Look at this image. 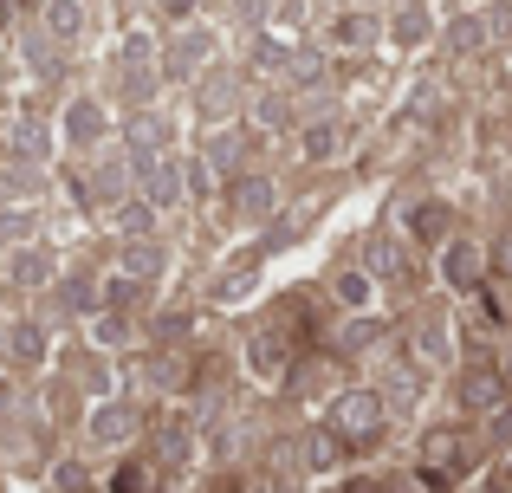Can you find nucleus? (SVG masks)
<instances>
[{"instance_id": "obj_1", "label": "nucleus", "mask_w": 512, "mask_h": 493, "mask_svg": "<svg viewBox=\"0 0 512 493\" xmlns=\"http://www.w3.org/2000/svg\"><path fill=\"white\" fill-rule=\"evenodd\" d=\"M130 189H137V176H130L124 156H98V163L85 156V169H78V182H72V195H78V208H85V215H111Z\"/></svg>"}, {"instance_id": "obj_2", "label": "nucleus", "mask_w": 512, "mask_h": 493, "mask_svg": "<svg viewBox=\"0 0 512 493\" xmlns=\"http://www.w3.org/2000/svg\"><path fill=\"white\" fill-rule=\"evenodd\" d=\"M383 422H389V409H383V396H376V390H344L338 403H331L325 429L338 435L344 448H370L376 435H383Z\"/></svg>"}, {"instance_id": "obj_3", "label": "nucleus", "mask_w": 512, "mask_h": 493, "mask_svg": "<svg viewBox=\"0 0 512 493\" xmlns=\"http://www.w3.org/2000/svg\"><path fill=\"white\" fill-rule=\"evenodd\" d=\"M188 85H195V117L201 124H227V117L247 111V78H240L234 65H201Z\"/></svg>"}, {"instance_id": "obj_4", "label": "nucleus", "mask_w": 512, "mask_h": 493, "mask_svg": "<svg viewBox=\"0 0 512 493\" xmlns=\"http://www.w3.org/2000/svg\"><path fill=\"white\" fill-rule=\"evenodd\" d=\"M137 435H143V409H137V403H124V396H98V409L85 416V442H91V455H124Z\"/></svg>"}, {"instance_id": "obj_5", "label": "nucleus", "mask_w": 512, "mask_h": 493, "mask_svg": "<svg viewBox=\"0 0 512 493\" xmlns=\"http://www.w3.org/2000/svg\"><path fill=\"white\" fill-rule=\"evenodd\" d=\"M201 65H214V33L208 26H175L169 46L156 52V78H163V85H188Z\"/></svg>"}, {"instance_id": "obj_6", "label": "nucleus", "mask_w": 512, "mask_h": 493, "mask_svg": "<svg viewBox=\"0 0 512 493\" xmlns=\"http://www.w3.org/2000/svg\"><path fill=\"white\" fill-rule=\"evenodd\" d=\"M156 85H163V78H156V39L150 33H130L124 46H117V91L143 111V104L156 98Z\"/></svg>"}, {"instance_id": "obj_7", "label": "nucleus", "mask_w": 512, "mask_h": 493, "mask_svg": "<svg viewBox=\"0 0 512 493\" xmlns=\"http://www.w3.org/2000/svg\"><path fill=\"white\" fill-rule=\"evenodd\" d=\"M52 130H59L65 150L91 156V150H104V137H111V111H104V98H72V104H65V117H59Z\"/></svg>"}, {"instance_id": "obj_8", "label": "nucleus", "mask_w": 512, "mask_h": 493, "mask_svg": "<svg viewBox=\"0 0 512 493\" xmlns=\"http://www.w3.org/2000/svg\"><path fill=\"white\" fill-rule=\"evenodd\" d=\"M247 377H260V383H279L292 370V338L279 325H260V331H247Z\"/></svg>"}, {"instance_id": "obj_9", "label": "nucleus", "mask_w": 512, "mask_h": 493, "mask_svg": "<svg viewBox=\"0 0 512 493\" xmlns=\"http://www.w3.org/2000/svg\"><path fill=\"white\" fill-rule=\"evenodd\" d=\"M441 286L448 292H480L487 286V247H474L467 234H454V241L441 247Z\"/></svg>"}, {"instance_id": "obj_10", "label": "nucleus", "mask_w": 512, "mask_h": 493, "mask_svg": "<svg viewBox=\"0 0 512 493\" xmlns=\"http://www.w3.org/2000/svg\"><path fill=\"white\" fill-rule=\"evenodd\" d=\"M506 370H493V364H461V377H454V396H461V409H500L506 403Z\"/></svg>"}, {"instance_id": "obj_11", "label": "nucleus", "mask_w": 512, "mask_h": 493, "mask_svg": "<svg viewBox=\"0 0 512 493\" xmlns=\"http://www.w3.org/2000/svg\"><path fill=\"white\" fill-rule=\"evenodd\" d=\"M428 33H435V20H428L422 0H396V7H389L383 39H389L396 52H422V46H428Z\"/></svg>"}, {"instance_id": "obj_12", "label": "nucleus", "mask_w": 512, "mask_h": 493, "mask_svg": "<svg viewBox=\"0 0 512 493\" xmlns=\"http://www.w3.org/2000/svg\"><path fill=\"white\" fill-rule=\"evenodd\" d=\"M163 143H169V124L156 111H137V117H130V130H124V163H130V176H137V169H150L156 156H163Z\"/></svg>"}, {"instance_id": "obj_13", "label": "nucleus", "mask_w": 512, "mask_h": 493, "mask_svg": "<svg viewBox=\"0 0 512 493\" xmlns=\"http://www.w3.org/2000/svg\"><path fill=\"white\" fill-rule=\"evenodd\" d=\"M46 351H52V338H46V325H39V318H13V325L0 331V357H7V364H20V370L46 364Z\"/></svg>"}, {"instance_id": "obj_14", "label": "nucleus", "mask_w": 512, "mask_h": 493, "mask_svg": "<svg viewBox=\"0 0 512 493\" xmlns=\"http://www.w3.org/2000/svg\"><path fill=\"white\" fill-rule=\"evenodd\" d=\"M7 273H13V286H20V292H46L52 279H59V260H52L46 241H26V247H13Z\"/></svg>"}, {"instance_id": "obj_15", "label": "nucleus", "mask_w": 512, "mask_h": 493, "mask_svg": "<svg viewBox=\"0 0 512 493\" xmlns=\"http://www.w3.org/2000/svg\"><path fill=\"white\" fill-rule=\"evenodd\" d=\"M195 455H201V448H195V429H188V422H163V429L150 435V461H156L163 474L195 468Z\"/></svg>"}, {"instance_id": "obj_16", "label": "nucleus", "mask_w": 512, "mask_h": 493, "mask_svg": "<svg viewBox=\"0 0 512 493\" xmlns=\"http://www.w3.org/2000/svg\"><path fill=\"white\" fill-rule=\"evenodd\" d=\"M350 150V130L338 117H318V124H299V163H338Z\"/></svg>"}, {"instance_id": "obj_17", "label": "nucleus", "mask_w": 512, "mask_h": 493, "mask_svg": "<svg viewBox=\"0 0 512 493\" xmlns=\"http://www.w3.org/2000/svg\"><path fill=\"white\" fill-rule=\"evenodd\" d=\"M137 189H143V202H150L156 215H169L175 202H188V195H182V169H175V156H156L150 169H137Z\"/></svg>"}, {"instance_id": "obj_18", "label": "nucleus", "mask_w": 512, "mask_h": 493, "mask_svg": "<svg viewBox=\"0 0 512 493\" xmlns=\"http://www.w3.org/2000/svg\"><path fill=\"white\" fill-rule=\"evenodd\" d=\"M20 52H26V65H33V78L39 85H59V72H65V46L46 33V26H26V39H20Z\"/></svg>"}, {"instance_id": "obj_19", "label": "nucleus", "mask_w": 512, "mask_h": 493, "mask_svg": "<svg viewBox=\"0 0 512 493\" xmlns=\"http://www.w3.org/2000/svg\"><path fill=\"white\" fill-rule=\"evenodd\" d=\"M234 215L240 221H273L279 215V182L273 176H240L234 182Z\"/></svg>"}, {"instance_id": "obj_20", "label": "nucleus", "mask_w": 512, "mask_h": 493, "mask_svg": "<svg viewBox=\"0 0 512 493\" xmlns=\"http://www.w3.org/2000/svg\"><path fill=\"white\" fill-rule=\"evenodd\" d=\"M85 331H91L98 351H130V344H137V325H130L124 312H111V305H98V312L85 318Z\"/></svg>"}, {"instance_id": "obj_21", "label": "nucleus", "mask_w": 512, "mask_h": 493, "mask_svg": "<svg viewBox=\"0 0 512 493\" xmlns=\"http://www.w3.org/2000/svg\"><path fill=\"white\" fill-rule=\"evenodd\" d=\"M130 377L143 383V390H182L188 383V364L182 357H169V351H150V357H137V370Z\"/></svg>"}, {"instance_id": "obj_22", "label": "nucleus", "mask_w": 512, "mask_h": 493, "mask_svg": "<svg viewBox=\"0 0 512 493\" xmlns=\"http://www.w3.org/2000/svg\"><path fill=\"white\" fill-rule=\"evenodd\" d=\"M331 299H338L344 312H370L376 305V279L363 273V266H338V273H331Z\"/></svg>"}, {"instance_id": "obj_23", "label": "nucleus", "mask_w": 512, "mask_h": 493, "mask_svg": "<svg viewBox=\"0 0 512 493\" xmlns=\"http://www.w3.org/2000/svg\"><path fill=\"white\" fill-rule=\"evenodd\" d=\"M124 273L130 279H143V286H156V279L169 273V253H163V241H124Z\"/></svg>"}, {"instance_id": "obj_24", "label": "nucleus", "mask_w": 512, "mask_h": 493, "mask_svg": "<svg viewBox=\"0 0 512 493\" xmlns=\"http://www.w3.org/2000/svg\"><path fill=\"white\" fill-rule=\"evenodd\" d=\"M39 26H46L59 46H78V39H85V7H78V0H46Z\"/></svg>"}, {"instance_id": "obj_25", "label": "nucleus", "mask_w": 512, "mask_h": 493, "mask_svg": "<svg viewBox=\"0 0 512 493\" xmlns=\"http://www.w3.org/2000/svg\"><path fill=\"white\" fill-rule=\"evenodd\" d=\"M39 234H46V221H39L33 202L0 208V247H26V241H39Z\"/></svg>"}, {"instance_id": "obj_26", "label": "nucleus", "mask_w": 512, "mask_h": 493, "mask_svg": "<svg viewBox=\"0 0 512 493\" xmlns=\"http://www.w3.org/2000/svg\"><path fill=\"white\" fill-rule=\"evenodd\" d=\"M39 189H46L39 163H7V169H0V208H13V202H39Z\"/></svg>"}, {"instance_id": "obj_27", "label": "nucleus", "mask_w": 512, "mask_h": 493, "mask_svg": "<svg viewBox=\"0 0 512 493\" xmlns=\"http://www.w3.org/2000/svg\"><path fill=\"white\" fill-rule=\"evenodd\" d=\"M52 143H59V137H52L46 117H20V124H13V150H20V163H46Z\"/></svg>"}, {"instance_id": "obj_28", "label": "nucleus", "mask_w": 512, "mask_h": 493, "mask_svg": "<svg viewBox=\"0 0 512 493\" xmlns=\"http://www.w3.org/2000/svg\"><path fill=\"white\" fill-rule=\"evenodd\" d=\"M111 221H117V234H124V241H150V234H156V208L137 202V195H124V202L111 208Z\"/></svg>"}, {"instance_id": "obj_29", "label": "nucleus", "mask_w": 512, "mask_h": 493, "mask_svg": "<svg viewBox=\"0 0 512 493\" xmlns=\"http://www.w3.org/2000/svg\"><path fill=\"white\" fill-rule=\"evenodd\" d=\"M448 52H454V59L487 52V26H480V13H454V20H448Z\"/></svg>"}, {"instance_id": "obj_30", "label": "nucleus", "mask_w": 512, "mask_h": 493, "mask_svg": "<svg viewBox=\"0 0 512 493\" xmlns=\"http://www.w3.org/2000/svg\"><path fill=\"white\" fill-rule=\"evenodd\" d=\"M253 279H260V260H234L221 279H214V299H221V305H240L253 292Z\"/></svg>"}, {"instance_id": "obj_31", "label": "nucleus", "mask_w": 512, "mask_h": 493, "mask_svg": "<svg viewBox=\"0 0 512 493\" xmlns=\"http://www.w3.org/2000/svg\"><path fill=\"white\" fill-rule=\"evenodd\" d=\"M396 266H402V241H396V234H370V241H363V273H370V279L396 273Z\"/></svg>"}, {"instance_id": "obj_32", "label": "nucleus", "mask_w": 512, "mask_h": 493, "mask_svg": "<svg viewBox=\"0 0 512 493\" xmlns=\"http://www.w3.org/2000/svg\"><path fill=\"white\" fill-rule=\"evenodd\" d=\"M331 46H350V52L376 46V20H370V13H338V26H331Z\"/></svg>"}, {"instance_id": "obj_33", "label": "nucleus", "mask_w": 512, "mask_h": 493, "mask_svg": "<svg viewBox=\"0 0 512 493\" xmlns=\"http://www.w3.org/2000/svg\"><path fill=\"white\" fill-rule=\"evenodd\" d=\"M415 383H422L415 370H389V377H383V390H376V396H383V409H389V416H396V409H415V396H422Z\"/></svg>"}, {"instance_id": "obj_34", "label": "nucleus", "mask_w": 512, "mask_h": 493, "mask_svg": "<svg viewBox=\"0 0 512 493\" xmlns=\"http://www.w3.org/2000/svg\"><path fill=\"white\" fill-rule=\"evenodd\" d=\"M461 461H467V448H461V435H428V468L435 474H461Z\"/></svg>"}, {"instance_id": "obj_35", "label": "nucleus", "mask_w": 512, "mask_h": 493, "mask_svg": "<svg viewBox=\"0 0 512 493\" xmlns=\"http://www.w3.org/2000/svg\"><path fill=\"white\" fill-rule=\"evenodd\" d=\"M253 117H260L266 130H286L292 124V98L286 91H260V98H253Z\"/></svg>"}, {"instance_id": "obj_36", "label": "nucleus", "mask_w": 512, "mask_h": 493, "mask_svg": "<svg viewBox=\"0 0 512 493\" xmlns=\"http://www.w3.org/2000/svg\"><path fill=\"white\" fill-rule=\"evenodd\" d=\"M175 169H182V195H195V202H208V189H214V169L201 163V156H175Z\"/></svg>"}, {"instance_id": "obj_37", "label": "nucleus", "mask_w": 512, "mask_h": 493, "mask_svg": "<svg viewBox=\"0 0 512 493\" xmlns=\"http://www.w3.org/2000/svg\"><path fill=\"white\" fill-rule=\"evenodd\" d=\"M338 455H344V442L331 429H312V435H305V461H312V468H338Z\"/></svg>"}, {"instance_id": "obj_38", "label": "nucleus", "mask_w": 512, "mask_h": 493, "mask_svg": "<svg viewBox=\"0 0 512 493\" xmlns=\"http://www.w3.org/2000/svg\"><path fill=\"white\" fill-rule=\"evenodd\" d=\"M480 26H487V46H512V0H493Z\"/></svg>"}, {"instance_id": "obj_39", "label": "nucleus", "mask_w": 512, "mask_h": 493, "mask_svg": "<svg viewBox=\"0 0 512 493\" xmlns=\"http://www.w3.org/2000/svg\"><path fill=\"white\" fill-rule=\"evenodd\" d=\"M78 383H85L91 396H111L117 390V383H111V364H104V357H91V351L78 357Z\"/></svg>"}, {"instance_id": "obj_40", "label": "nucleus", "mask_w": 512, "mask_h": 493, "mask_svg": "<svg viewBox=\"0 0 512 493\" xmlns=\"http://www.w3.org/2000/svg\"><path fill=\"white\" fill-rule=\"evenodd\" d=\"M111 493H156V468L124 461V468H117V481H111Z\"/></svg>"}, {"instance_id": "obj_41", "label": "nucleus", "mask_w": 512, "mask_h": 493, "mask_svg": "<svg viewBox=\"0 0 512 493\" xmlns=\"http://www.w3.org/2000/svg\"><path fill=\"white\" fill-rule=\"evenodd\" d=\"M376 338H383V331H376V318H363V312H357V318H350V325L338 331V351H370Z\"/></svg>"}, {"instance_id": "obj_42", "label": "nucleus", "mask_w": 512, "mask_h": 493, "mask_svg": "<svg viewBox=\"0 0 512 493\" xmlns=\"http://www.w3.org/2000/svg\"><path fill=\"white\" fill-rule=\"evenodd\" d=\"M286 59H292V46H279V39H253V65H260V72L286 78Z\"/></svg>"}, {"instance_id": "obj_43", "label": "nucleus", "mask_w": 512, "mask_h": 493, "mask_svg": "<svg viewBox=\"0 0 512 493\" xmlns=\"http://www.w3.org/2000/svg\"><path fill=\"white\" fill-rule=\"evenodd\" d=\"M201 163H208V169H240V137H234V130H221V137L208 143V156H201Z\"/></svg>"}, {"instance_id": "obj_44", "label": "nucleus", "mask_w": 512, "mask_h": 493, "mask_svg": "<svg viewBox=\"0 0 512 493\" xmlns=\"http://www.w3.org/2000/svg\"><path fill=\"white\" fill-rule=\"evenodd\" d=\"M448 357V331L441 325H422V364H441Z\"/></svg>"}, {"instance_id": "obj_45", "label": "nucleus", "mask_w": 512, "mask_h": 493, "mask_svg": "<svg viewBox=\"0 0 512 493\" xmlns=\"http://www.w3.org/2000/svg\"><path fill=\"white\" fill-rule=\"evenodd\" d=\"M266 7H273V0H234V13H240L247 26H266Z\"/></svg>"}, {"instance_id": "obj_46", "label": "nucleus", "mask_w": 512, "mask_h": 493, "mask_svg": "<svg viewBox=\"0 0 512 493\" xmlns=\"http://www.w3.org/2000/svg\"><path fill=\"white\" fill-rule=\"evenodd\" d=\"M493 266H500V273L512 279V234H506V241H500V247H493Z\"/></svg>"}, {"instance_id": "obj_47", "label": "nucleus", "mask_w": 512, "mask_h": 493, "mask_svg": "<svg viewBox=\"0 0 512 493\" xmlns=\"http://www.w3.org/2000/svg\"><path fill=\"white\" fill-rule=\"evenodd\" d=\"M506 383H512V370H506Z\"/></svg>"}]
</instances>
